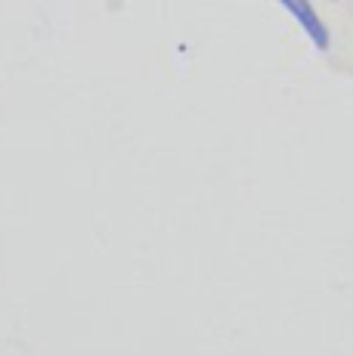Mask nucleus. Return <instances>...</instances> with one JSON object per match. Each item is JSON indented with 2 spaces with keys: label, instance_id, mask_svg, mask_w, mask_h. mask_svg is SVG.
<instances>
[{
  "label": "nucleus",
  "instance_id": "f257e3e1",
  "mask_svg": "<svg viewBox=\"0 0 353 356\" xmlns=\"http://www.w3.org/2000/svg\"><path fill=\"white\" fill-rule=\"evenodd\" d=\"M276 3L288 13L291 22L307 34V40L316 47L319 53L329 50V47H331V34H329V25L322 22V16L316 13L313 0H276Z\"/></svg>",
  "mask_w": 353,
  "mask_h": 356
}]
</instances>
